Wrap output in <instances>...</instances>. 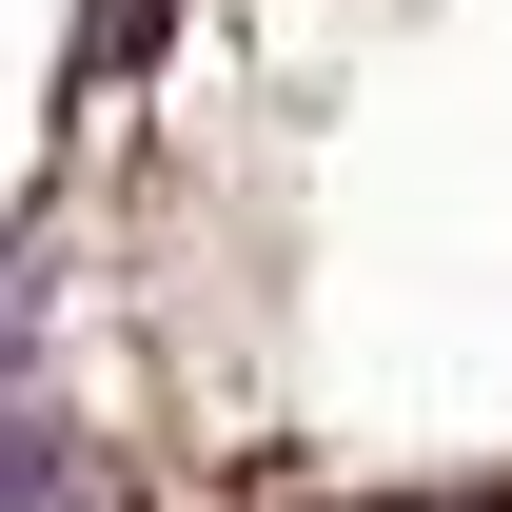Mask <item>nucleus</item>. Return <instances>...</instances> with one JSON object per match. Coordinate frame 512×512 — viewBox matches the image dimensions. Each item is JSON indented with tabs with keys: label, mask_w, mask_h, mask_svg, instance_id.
Masks as SVG:
<instances>
[{
	"label": "nucleus",
	"mask_w": 512,
	"mask_h": 512,
	"mask_svg": "<svg viewBox=\"0 0 512 512\" xmlns=\"http://www.w3.org/2000/svg\"><path fill=\"white\" fill-rule=\"evenodd\" d=\"M0 512H99V453H79V414H40L20 375H0Z\"/></svg>",
	"instance_id": "obj_1"
}]
</instances>
